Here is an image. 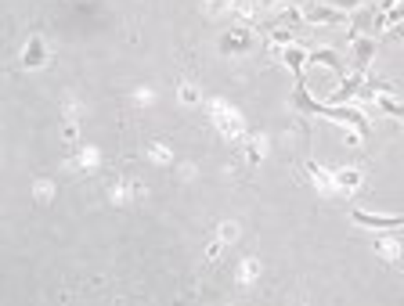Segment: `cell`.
<instances>
[{
  "mask_svg": "<svg viewBox=\"0 0 404 306\" xmlns=\"http://www.w3.org/2000/svg\"><path fill=\"white\" fill-rule=\"evenodd\" d=\"M292 108H296V112H303V116H325V119L346 123V127H354L361 137L368 133V119H365V112H357V108H346V105H322V101H314V97L307 94V79H303V73L296 76Z\"/></svg>",
  "mask_w": 404,
  "mask_h": 306,
  "instance_id": "cell-1",
  "label": "cell"
},
{
  "mask_svg": "<svg viewBox=\"0 0 404 306\" xmlns=\"http://www.w3.org/2000/svg\"><path fill=\"white\" fill-rule=\"evenodd\" d=\"M210 112H213V123L220 127V133L228 137V141H235V137H242V116L235 112L231 105H224V101H210Z\"/></svg>",
  "mask_w": 404,
  "mask_h": 306,
  "instance_id": "cell-2",
  "label": "cell"
},
{
  "mask_svg": "<svg viewBox=\"0 0 404 306\" xmlns=\"http://www.w3.org/2000/svg\"><path fill=\"white\" fill-rule=\"evenodd\" d=\"M350 220L357 227H368V231H401L404 227V216H386V213H365V209H354Z\"/></svg>",
  "mask_w": 404,
  "mask_h": 306,
  "instance_id": "cell-3",
  "label": "cell"
},
{
  "mask_svg": "<svg viewBox=\"0 0 404 306\" xmlns=\"http://www.w3.org/2000/svg\"><path fill=\"white\" fill-rule=\"evenodd\" d=\"M303 18H307L311 25H346V11L332 8V4H311L307 11H303Z\"/></svg>",
  "mask_w": 404,
  "mask_h": 306,
  "instance_id": "cell-4",
  "label": "cell"
},
{
  "mask_svg": "<svg viewBox=\"0 0 404 306\" xmlns=\"http://www.w3.org/2000/svg\"><path fill=\"white\" fill-rule=\"evenodd\" d=\"M375 40H368V36H350V51H354V65H357V73H365V68L372 65V58H375Z\"/></svg>",
  "mask_w": 404,
  "mask_h": 306,
  "instance_id": "cell-5",
  "label": "cell"
},
{
  "mask_svg": "<svg viewBox=\"0 0 404 306\" xmlns=\"http://www.w3.org/2000/svg\"><path fill=\"white\" fill-rule=\"evenodd\" d=\"M44 62H47V44H44V36H33L22 51V68H40Z\"/></svg>",
  "mask_w": 404,
  "mask_h": 306,
  "instance_id": "cell-6",
  "label": "cell"
},
{
  "mask_svg": "<svg viewBox=\"0 0 404 306\" xmlns=\"http://www.w3.org/2000/svg\"><path fill=\"white\" fill-rule=\"evenodd\" d=\"M307 62H318V65H325V68H332L336 76H346V62L340 58L332 47H318L314 54H307Z\"/></svg>",
  "mask_w": 404,
  "mask_h": 306,
  "instance_id": "cell-7",
  "label": "cell"
},
{
  "mask_svg": "<svg viewBox=\"0 0 404 306\" xmlns=\"http://www.w3.org/2000/svg\"><path fill=\"white\" fill-rule=\"evenodd\" d=\"M249 44H253V36H249V29H231L224 40H220V51L224 54H242V51H249Z\"/></svg>",
  "mask_w": 404,
  "mask_h": 306,
  "instance_id": "cell-8",
  "label": "cell"
},
{
  "mask_svg": "<svg viewBox=\"0 0 404 306\" xmlns=\"http://www.w3.org/2000/svg\"><path fill=\"white\" fill-rule=\"evenodd\" d=\"M134 199H145V188H141V184H130V180H123V184L112 188V202H116V205H127V202H134Z\"/></svg>",
  "mask_w": 404,
  "mask_h": 306,
  "instance_id": "cell-9",
  "label": "cell"
},
{
  "mask_svg": "<svg viewBox=\"0 0 404 306\" xmlns=\"http://www.w3.org/2000/svg\"><path fill=\"white\" fill-rule=\"evenodd\" d=\"M401 253H404V248H401V242H397V238H379V242H375V256L386 259V263L401 259Z\"/></svg>",
  "mask_w": 404,
  "mask_h": 306,
  "instance_id": "cell-10",
  "label": "cell"
},
{
  "mask_svg": "<svg viewBox=\"0 0 404 306\" xmlns=\"http://www.w3.org/2000/svg\"><path fill=\"white\" fill-rule=\"evenodd\" d=\"M282 62L292 68V73H303V62H307V51H303V47H296V44H289L285 51H282Z\"/></svg>",
  "mask_w": 404,
  "mask_h": 306,
  "instance_id": "cell-11",
  "label": "cell"
},
{
  "mask_svg": "<svg viewBox=\"0 0 404 306\" xmlns=\"http://www.w3.org/2000/svg\"><path fill=\"white\" fill-rule=\"evenodd\" d=\"M397 22H404V0H394V8H386L379 18H375V29H383V25H390L394 29Z\"/></svg>",
  "mask_w": 404,
  "mask_h": 306,
  "instance_id": "cell-12",
  "label": "cell"
},
{
  "mask_svg": "<svg viewBox=\"0 0 404 306\" xmlns=\"http://www.w3.org/2000/svg\"><path fill=\"white\" fill-rule=\"evenodd\" d=\"M307 173L314 177V184H318V188H322L325 194H332V191H336V177H332L329 170H322V166H314V162H307Z\"/></svg>",
  "mask_w": 404,
  "mask_h": 306,
  "instance_id": "cell-13",
  "label": "cell"
},
{
  "mask_svg": "<svg viewBox=\"0 0 404 306\" xmlns=\"http://www.w3.org/2000/svg\"><path fill=\"white\" fill-rule=\"evenodd\" d=\"M332 177H336V191L361 188V170H340V173H332Z\"/></svg>",
  "mask_w": 404,
  "mask_h": 306,
  "instance_id": "cell-14",
  "label": "cell"
},
{
  "mask_svg": "<svg viewBox=\"0 0 404 306\" xmlns=\"http://www.w3.org/2000/svg\"><path fill=\"white\" fill-rule=\"evenodd\" d=\"M375 105H379L386 116H394V119H404V101H394V97H390V94H379V97H375Z\"/></svg>",
  "mask_w": 404,
  "mask_h": 306,
  "instance_id": "cell-15",
  "label": "cell"
},
{
  "mask_svg": "<svg viewBox=\"0 0 404 306\" xmlns=\"http://www.w3.org/2000/svg\"><path fill=\"white\" fill-rule=\"evenodd\" d=\"M73 166H76V170H94V166H97V151L94 148H83Z\"/></svg>",
  "mask_w": 404,
  "mask_h": 306,
  "instance_id": "cell-16",
  "label": "cell"
},
{
  "mask_svg": "<svg viewBox=\"0 0 404 306\" xmlns=\"http://www.w3.org/2000/svg\"><path fill=\"white\" fill-rule=\"evenodd\" d=\"M148 155L156 159L159 166H170V162H174V155L166 151V144H148Z\"/></svg>",
  "mask_w": 404,
  "mask_h": 306,
  "instance_id": "cell-17",
  "label": "cell"
},
{
  "mask_svg": "<svg viewBox=\"0 0 404 306\" xmlns=\"http://www.w3.org/2000/svg\"><path fill=\"white\" fill-rule=\"evenodd\" d=\"M33 191H36V202H44V205L54 199V184H51V180H40V184H36Z\"/></svg>",
  "mask_w": 404,
  "mask_h": 306,
  "instance_id": "cell-18",
  "label": "cell"
},
{
  "mask_svg": "<svg viewBox=\"0 0 404 306\" xmlns=\"http://www.w3.org/2000/svg\"><path fill=\"white\" fill-rule=\"evenodd\" d=\"M220 242H239V224H231V220H228V224H220Z\"/></svg>",
  "mask_w": 404,
  "mask_h": 306,
  "instance_id": "cell-19",
  "label": "cell"
},
{
  "mask_svg": "<svg viewBox=\"0 0 404 306\" xmlns=\"http://www.w3.org/2000/svg\"><path fill=\"white\" fill-rule=\"evenodd\" d=\"M263 151H268V141H263V137H253V141H249V162H257Z\"/></svg>",
  "mask_w": 404,
  "mask_h": 306,
  "instance_id": "cell-20",
  "label": "cell"
},
{
  "mask_svg": "<svg viewBox=\"0 0 404 306\" xmlns=\"http://www.w3.org/2000/svg\"><path fill=\"white\" fill-rule=\"evenodd\" d=\"M257 270H260V267H257V259H246V263H242V274H239V277H242V281L249 285V281H253V277H257Z\"/></svg>",
  "mask_w": 404,
  "mask_h": 306,
  "instance_id": "cell-21",
  "label": "cell"
},
{
  "mask_svg": "<svg viewBox=\"0 0 404 306\" xmlns=\"http://www.w3.org/2000/svg\"><path fill=\"white\" fill-rule=\"evenodd\" d=\"M180 97H185V105H199V90H195L191 83H185V87H180Z\"/></svg>",
  "mask_w": 404,
  "mask_h": 306,
  "instance_id": "cell-22",
  "label": "cell"
},
{
  "mask_svg": "<svg viewBox=\"0 0 404 306\" xmlns=\"http://www.w3.org/2000/svg\"><path fill=\"white\" fill-rule=\"evenodd\" d=\"M361 4H365V0H332V8H340V11H354Z\"/></svg>",
  "mask_w": 404,
  "mask_h": 306,
  "instance_id": "cell-23",
  "label": "cell"
},
{
  "mask_svg": "<svg viewBox=\"0 0 404 306\" xmlns=\"http://www.w3.org/2000/svg\"><path fill=\"white\" fill-rule=\"evenodd\" d=\"M62 137H65V141H76V123H73V119L62 123Z\"/></svg>",
  "mask_w": 404,
  "mask_h": 306,
  "instance_id": "cell-24",
  "label": "cell"
},
{
  "mask_svg": "<svg viewBox=\"0 0 404 306\" xmlns=\"http://www.w3.org/2000/svg\"><path fill=\"white\" fill-rule=\"evenodd\" d=\"M274 40H278V44H285V47H289V44H292V33H289V29H274Z\"/></svg>",
  "mask_w": 404,
  "mask_h": 306,
  "instance_id": "cell-25",
  "label": "cell"
},
{
  "mask_svg": "<svg viewBox=\"0 0 404 306\" xmlns=\"http://www.w3.org/2000/svg\"><path fill=\"white\" fill-rule=\"evenodd\" d=\"M394 40H404V22H397V25H394Z\"/></svg>",
  "mask_w": 404,
  "mask_h": 306,
  "instance_id": "cell-26",
  "label": "cell"
}]
</instances>
